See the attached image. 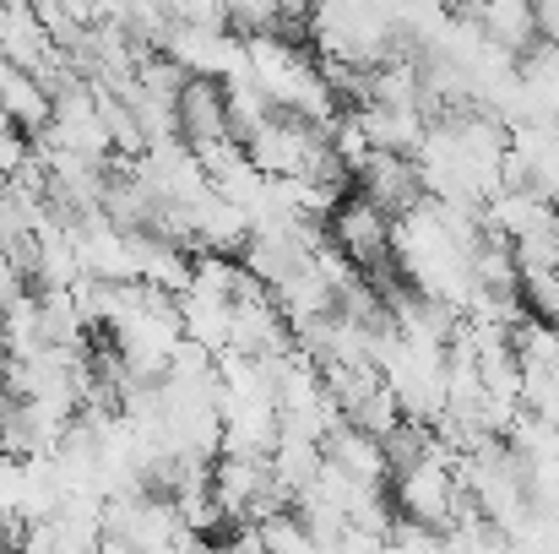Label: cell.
<instances>
[{
    "mask_svg": "<svg viewBox=\"0 0 559 554\" xmlns=\"http://www.w3.org/2000/svg\"><path fill=\"white\" fill-rule=\"evenodd\" d=\"M354 190H365L374 207H385L391 217H407L413 207L429 201V185L413 153H391V148H370L354 169Z\"/></svg>",
    "mask_w": 559,
    "mask_h": 554,
    "instance_id": "6da1fadb",
    "label": "cell"
},
{
    "mask_svg": "<svg viewBox=\"0 0 559 554\" xmlns=\"http://www.w3.org/2000/svg\"><path fill=\"white\" fill-rule=\"evenodd\" d=\"M391 228H396V217H391L385 207H374L365 190H348V196L332 207V217H326L332 245H337V250H348L359 267L385 261V256L396 250V245H391Z\"/></svg>",
    "mask_w": 559,
    "mask_h": 554,
    "instance_id": "7a4b0ae2",
    "label": "cell"
},
{
    "mask_svg": "<svg viewBox=\"0 0 559 554\" xmlns=\"http://www.w3.org/2000/svg\"><path fill=\"white\" fill-rule=\"evenodd\" d=\"M175 109H180V137H186L190 148H206V142H217V137H234L228 82L212 76V71H190L180 98H175Z\"/></svg>",
    "mask_w": 559,
    "mask_h": 554,
    "instance_id": "3957f363",
    "label": "cell"
},
{
    "mask_svg": "<svg viewBox=\"0 0 559 554\" xmlns=\"http://www.w3.org/2000/svg\"><path fill=\"white\" fill-rule=\"evenodd\" d=\"M321 451H326L332 468H343V473L359 479V484H391V468H385V446H380V435H370V429L354 424V419H337V424L321 435Z\"/></svg>",
    "mask_w": 559,
    "mask_h": 554,
    "instance_id": "277c9868",
    "label": "cell"
},
{
    "mask_svg": "<svg viewBox=\"0 0 559 554\" xmlns=\"http://www.w3.org/2000/svg\"><path fill=\"white\" fill-rule=\"evenodd\" d=\"M467 11H473L478 27H484L500 49H511L516 60L544 38V33H538V11H533V0H467Z\"/></svg>",
    "mask_w": 559,
    "mask_h": 554,
    "instance_id": "5b68a950",
    "label": "cell"
},
{
    "mask_svg": "<svg viewBox=\"0 0 559 554\" xmlns=\"http://www.w3.org/2000/svg\"><path fill=\"white\" fill-rule=\"evenodd\" d=\"M0 109L22 126V131H44L49 120H55V93L38 82V71H22V66H11L5 55H0Z\"/></svg>",
    "mask_w": 559,
    "mask_h": 554,
    "instance_id": "8992f818",
    "label": "cell"
},
{
    "mask_svg": "<svg viewBox=\"0 0 559 554\" xmlns=\"http://www.w3.org/2000/svg\"><path fill=\"white\" fill-rule=\"evenodd\" d=\"M365 131H370L374 148H391V153H418V142L429 137V115L424 109H391V104H365L359 109Z\"/></svg>",
    "mask_w": 559,
    "mask_h": 554,
    "instance_id": "52a82bcc",
    "label": "cell"
},
{
    "mask_svg": "<svg viewBox=\"0 0 559 554\" xmlns=\"http://www.w3.org/2000/svg\"><path fill=\"white\" fill-rule=\"evenodd\" d=\"M261 539H266V550H316V539H310V528H305V517L294 506L277 511V517H266L261 522Z\"/></svg>",
    "mask_w": 559,
    "mask_h": 554,
    "instance_id": "ba28073f",
    "label": "cell"
},
{
    "mask_svg": "<svg viewBox=\"0 0 559 554\" xmlns=\"http://www.w3.org/2000/svg\"><path fill=\"white\" fill-rule=\"evenodd\" d=\"M5 408H11V386H5V375H0V419H5Z\"/></svg>",
    "mask_w": 559,
    "mask_h": 554,
    "instance_id": "9c48e42d",
    "label": "cell"
},
{
    "mask_svg": "<svg viewBox=\"0 0 559 554\" xmlns=\"http://www.w3.org/2000/svg\"><path fill=\"white\" fill-rule=\"evenodd\" d=\"M0 185H5V175H0Z\"/></svg>",
    "mask_w": 559,
    "mask_h": 554,
    "instance_id": "30bf717a",
    "label": "cell"
},
{
    "mask_svg": "<svg viewBox=\"0 0 559 554\" xmlns=\"http://www.w3.org/2000/svg\"><path fill=\"white\" fill-rule=\"evenodd\" d=\"M462 5H467V0H462Z\"/></svg>",
    "mask_w": 559,
    "mask_h": 554,
    "instance_id": "8fae6325",
    "label": "cell"
}]
</instances>
